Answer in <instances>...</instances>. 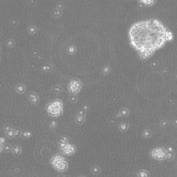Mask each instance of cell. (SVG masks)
<instances>
[{"label": "cell", "instance_id": "2", "mask_svg": "<svg viewBox=\"0 0 177 177\" xmlns=\"http://www.w3.org/2000/svg\"><path fill=\"white\" fill-rule=\"evenodd\" d=\"M50 163L55 169L59 172L66 171L68 167L67 160L61 154L59 153L53 156L51 159Z\"/></svg>", "mask_w": 177, "mask_h": 177}, {"label": "cell", "instance_id": "12", "mask_svg": "<svg viewBox=\"0 0 177 177\" xmlns=\"http://www.w3.org/2000/svg\"><path fill=\"white\" fill-rule=\"evenodd\" d=\"M86 111L85 109L80 108L77 111V115H86Z\"/></svg>", "mask_w": 177, "mask_h": 177}, {"label": "cell", "instance_id": "6", "mask_svg": "<svg viewBox=\"0 0 177 177\" xmlns=\"http://www.w3.org/2000/svg\"><path fill=\"white\" fill-rule=\"evenodd\" d=\"M151 155L153 157L158 159H163L166 156L165 151L159 154L158 152V149L153 150L152 152H151Z\"/></svg>", "mask_w": 177, "mask_h": 177}, {"label": "cell", "instance_id": "3", "mask_svg": "<svg viewBox=\"0 0 177 177\" xmlns=\"http://www.w3.org/2000/svg\"><path fill=\"white\" fill-rule=\"evenodd\" d=\"M46 110L51 117H58L63 112V104L60 99H56L48 103L46 106Z\"/></svg>", "mask_w": 177, "mask_h": 177}, {"label": "cell", "instance_id": "15", "mask_svg": "<svg viewBox=\"0 0 177 177\" xmlns=\"http://www.w3.org/2000/svg\"><path fill=\"white\" fill-rule=\"evenodd\" d=\"M80 177H86L84 176H81Z\"/></svg>", "mask_w": 177, "mask_h": 177}, {"label": "cell", "instance_id": "8", "mask_svg": "<svg viewBox=\"0 0 177 177\" xmlns=\"http://www.w3.org/2000/svg\"><path fill=\"white\" fill-rule=\"evenodd\" d=\"M86 119V115H77L75 120L78 124H82L84 122Z\"/></svg>", "mask_w": 177, "mask_h": 177}, {"label": "cell", "instance_id": "9", "mask_svg": "<svg viewBox=\"0 0 177 177\" xmlns=\"http://www.w3.org/2000/svg\"><path fill=\"white\" fill-rule=\"evenodd\" d=\"M53 90L56 93H60L62 91V87L59 85H56L53 87Z\"/></svg>", "mask_w": 177, "mask_h": 177}, {"label": "cell", "instance_id": "1", "mask_svg": "<svg viewBox=\"0 0 177 177\" xmlns=\"http://www.w3.org/2000/svg\"><path fill=\"white\" fill-rule=\"evenodd\" d=\"M130 36L133 46L146 57L161 47L169 37L163 25L155 20L135 24L131 29Z\"/></svg>", "mask_w": 177, "mask_h": 177}, {"label": "cell", "instance_id": "13", "mask_svg": "<svg viewBox=\"0 0 177 177\" xmlns=\"http://www.w3.org/2000/svg\"><path fill=\"white\" fill-rule=\"evenodd\" d=\"M50 127L51 129L53 130H55L57 127V123L55 121H53L50 123Z\"/></svg>", "mask_w": 177, "mask_h": 177}, {"label": "cell", "instance_id": "4", "mask_svg": "<svg viewBox=\"0 0 177 177\" xmlns=\"http://www.w3.org/2000/svg\"><path fill=\"white\" fill-rule=\"evenodd\" d=\"M60 151L63 155L67 156L72 155L77 151V148L73 144L68 142H59L58 144Z\"/></svg>", "mask_w": 177, "mask_h": 177}, {"label": "cell", "instance_id": "10", "mask_svg": "<svg viewBox=\"0 0 177 177\" xmlns=\"http://www.w3.org/2000/svg\"><path fill=\"white\" fill-rule=\"evenodd\" d=\"M69 100L72 103H75L77 102L78 100V97L77 96L74 94H72L69 97Z\"/></svg>", "mask_w": 177, "mask_h": 177}, {"label": "cell", "instance_id": "14", "mask_svg": "<svg viewBox=\"0 0 177 177\" xmlns=\"http://www.w3.org/2000/svg\"><path fill=\"white\" fill-rule=\"evenodd\" d=\"M167 158L168 159H172V158H173L174 157V154L172 152H169L167 155Z\"/></svg>", "mask_w": 177, "mask_h": 177}, {"label": "cell", "instance_id": "11", "mask_svg": "<svg viewBox=\"0 0 177 177\" xmlns=\"http://www.w3.org/2000/svg\"><path fill=\"white\" fill-rule=\"evenodd\" d=\"M69 137L66 135H63L61 137L60 139V142H68Z\"/></svg>", "mask_w": 177, "mask_h": 177}, {"label": "cell", "instance_id": "7", "mask_svg": "<svg viewBox=\"0 0 177 177\" xmlns=\"http://www.w3.org/2000/svg\"><path fill=\"white\" fill-rule=\"evenodd\" d=\"M30 97L33 103L34 104H37L39 101V96L37 93L35 92H31L30 95Z\"/></svg>", "mask_w": 177, "mask_h": 177}, {"label": "cell", "instance_id": "5", "mask_svg": "<svg viewBox=\"0 0 177 177\" xmlns=\"http://www.w3.org/2000/svg\"><path fill=\"white\" fill-rule=\"evenodd\" d=\"M82 86L81 82L77 79L72 80L68 86V88L70 93L72 94L78 93Z\"/></svg>", "mask_w": 177, "mask_h": 177}]
</instances>
